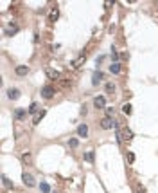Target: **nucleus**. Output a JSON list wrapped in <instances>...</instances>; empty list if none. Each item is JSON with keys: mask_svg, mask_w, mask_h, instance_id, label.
Here are the masks:
<instances>
[{"mask_svg": "<svg viewBox=\"0 0 158 193\" xmlns=\"http://www.w3.org/2000/svg\"><path fill=\"white\" fill-rule=\"evenodd\" d=\"M52 96H54V89H52V87H49V85H47V87H43V89H41V98L51 99Z\"/></svg>", "mask_w": 158, "mask_h": 193, "instance_id": "nucleus-1", "label": "nucleus"}, {"mask_svg": "<svg viewBox=\"0 0 158 193\" xmlns=\"http://www.w3.org/2000/svg\"><path fill=\"white\" fill-rule=\"evenodd\" d=\"M22 181H24V184H25V186H29V188L36 184V179H34L31 173H24V177H22Z\"/></svg>", "mask_w": 158, "mask_h": 193, "instance_id": "nucleus-2", "label": "nucleus"}, {"mask_svg": "<svg viewBox=\"0 0 158 193\" xmlns=\"http://www.w3.org/2000/svg\"><path fill=\"white\" fill-rule=\"evenodd\" d=\"M94 106H95V109H104V106H106V99H104V96H95V99H94Z\"/></svg>", "mask_w": 158, "mask_h": 193, "instance_id": "nucleus-3", "label": "nucleus"}, {"mask_svg": "<svg viewBox=\"0 0 158 193\" xmlns=\"http://www.w3.org/2000/svg\"><path fill=\"white\" fill-rule=\"evenodd\" d=\"M113 123H115L113 119L106 116V117H102V121H101V126H102L104 130H106V128H111V126H113Z\"/></svg>", "mask_w": 158, "mask_h": 193, "instance_id": "nucleus-4", "label": "nucleus"}, {"mask_svg": "<svg viewBox=\"0 0 158 193\" xmlns=\"http://www.w3.org/2000/svg\"><path fill=\"white\" fill-rule=\"evenodd\" d=\"M14 72H16L18 76H25V74H29V67H27V65H18V67L14 69Z\"/></svg>", "mask_w": 158, "mask_h": 193, "instance_id": "nucleus-5", "label": "nucleus"}, {"mask_svg": "<svg viewBox=\"0 0 158 193\" xmlns=\"http://www.w3.org/2000/svg\"><path fill=\"white\" fill-rule=\"evenodd\" d=\"M83 61H84V56L81 54V56H77L74 61H72V69H79L81 65H83Z\"/></svg>", "mask_w": 158, "mask_h": 193, "instance_id": "nucleus-6", "label": "nucleus"}, {"mask_svg": "<svg viewBox=\"0 0 158 193\" xmlns=\"http://www.w3.org/2000/svg\"><path fill=\"white\" fill-rule=\"evenodd\" d=\"M77 134H79L81 137H88V126H86V125H79Z\"/></svg>", "mask_w": 158, "mask_h": 193, "instance_id": "nucleus-7", "label": "nucleus"}, {"mask_svg": "<svg viewBox=\"0 0 158 193\" xmlns=\"http://www.w3.org/2000/svg\"><path fill=\"white\" fill-rule=\"evenodd\" d=\"M7 96H9L11 99H18V98H20V90H18V89H9V90H7Z\"/></svg>", "mask_w": 158, "mask_h": 193, "instance_id": "nucleus-8", "label": "nucleus"}, {"mask_svg": "<svg viewBox=\"0 0 158 193\" xmlns=\"http://www.w3.org/2000/svg\"><path fill=\"white\" fill-rule=\"evenodd\" d=\"M58 15H59V11H58L56 7H52L51 13H49V20H51V22H56V20H58Z\"/></svg>", "mask_w": 158, "mask_h": 193, "instance_id": "nucleus-9", "label": "nucleus"}, {"mask_svg": "<svg viewBox=\"0 0 158 193\" xmlns=\"http://www.w3.org/2000/svg\"><path fill=\"white\" fill-rule=\"evenodd\" d=\"M120 132H122V139H126V141L133 139V132L129 130V128H124V130H120Z\"/></svg>", "mask_w": 158, "mask_h": 193, "instance_id": "nucleus-10", "label": "nucleus"}, {"mask_svg": "<svg viewBox=\"0 0 158 193\" xmlns=\"http://www.w3.org/2000/svg\"><path fill=\"white\" fill-rule=\"evenodd\" d=\"M101 81H102V72H94V76H92V83L97 85V83H101Z\"/></svg>", "mask_w": 158, "mask_h": 193, "instance_id": "nucleus-11", "label": "nucleus"}, {"mask_svg": "<svg viewBox=\"0 0 158 193\" xmlns=\"http://www.w3.org/2000/svg\"><path fill=\"white\" fill-rule=\"evenodd\" d=\"M47 76H49L51 79H58V78H59V72L54 71V69H47Z\"/></svg>", "mask_w": 158, "mask_h": 193, "instance_id": "nucleus-12", "label": "nucleus"}, {"mask_svg": "<svg viewBox=\"0 0 158 193\" xmlns=\"http://www.w3.org/2000/svg\"><path fill=\"white\" fill-rule=\"evenodd\" d=\"M110 71L113 72V74H119V72H120V63H115V61H113V63L110 65Z\"/></svg>", "mask_w": 158, "mask_h": 193, "instance_id": "nucleus-13", "label": "nucleus"}, {"mask_svg": "<svg viewBox=\"0 0 158 193\" xmlns=\"http://www.w3.org/2000/svg\"><path fill=\"white\" fill-rule=\"evenodd\" d=\"M43 116H45V110H41V112H36V114H34V119H32V123H34V125H38V123H40V119H41Z\"/></svg>", "mask_w": 158, "mask_h": 193, "instance_id": "nucleus-14", "label": "nucleus"}, {"mask_svg": "<svg viewBox=\"0 0 158 193\" xmlns=\"http://www.w3.org/2000/svg\"><path fill=\"white\" fill-rule=\"evenodd\" d=\"M84 161L92 164V162H94V152H86V154H84Z\"/></svg>", "mask_w": 158, "mask_h": 193, "instance_id": "nucleus-15", "label": "nucleus"}, {"mask_svg": "<svg viewBox=\"0 0 158 193\" xmlns=\"http://www.w3.org/2000/svg\"><path fill=\"white\" fill-rule=\"evenodd\" d=\"M40 189H41L43 193H51V186H49L47 182H41V184H40Z\"/></svg>", "mask_w": 158, "mask_h": 193, "instance_id": "nucleus-16", "label": "nucleus"}, {"mask_svg": "<svg viewBox=\"0 0 158 193\" xmlns=\"http://www.w3.org/2000/svg\"><path fill=\"white\" fill-rule=\"evenodd\" d=\"M2 184H4L6 188H11V189H13V182H11V181H9L6 175H2Z\"/></svg>", "mask_w": 158, "mask_h": 193, "instance_id": "nucleus-17", "label": "nucleus"}, {"mask_svg": "<svg viewBox=\"0 0 158 193\" xmlns=\"http://www.w3.org/2000/svg\"><path fill=\"white\" fill-rule=\"evenodd\" d=\"M14 114H16V117H18V119H24V117L27 116V112H25V110H22V109H18Z\"/></svg>", "mask_w": 158, "mask_h": 193, "instance_id": "nucleus-18", "label": "nucleus"}, {"mask_svg": "<svg viewBox=\"0 0 158 193\" xmlns=\"http://www.w3.org/2000/svg\"><path fill=\"white\" fill-rule=\"evenodd\" d=\"M113 90H115V85L113 83H106V92L108 94H113Z\"/></svg>", "mask_w": 158, "mask_h": 193, "instance_id": "nucleus-19", "label": "nucleus"}, {"mask_svg": "<svg viewBox=\"0 0 158 193\" xmlns=\"http://www.w3.org/2000/svg\"><path fill=\"white\" fill-rule=\"evenodd\" d=\"M16 31H18L16 25H9V27H7V34H9V36H11V34H16Z\"/></svg>", "mask_w": 158, "mask_h": 193, "instance_id": "nucleus-20", "label": "nucleus"}, {"mask_svg": "<svg viewBox=\"0 0 158 193\" xmlns=\"http://www.w3.org/2000/svg\"><path fill=\"white\" fill-rule=\"evenodd\" d=\"M126 159H128V162H129V164H131V162H135V154H133V152H128Z\"/></svg>", "mask_w": 158, "mask_h": 193, "instance_id": "nucleus-21", "label": "nucleus"}, {"mask_svg": "<svg viewBox=\"0 0 158 193\" xmlns=\"http://www.w3.org/2000/svg\"><path fill=\"white\" fill-rule=\"evenodd\" d=\"M115 114V110H113V106H108V109H106V116L108 117H111V116H113Z\"/></svg>", "mask_w": 158, "mask_h": 193, "instance_id": "nucleus-22", "label": "nucleus"}, {"mask_svg": "<svg viewBox=\"0 0 158 193\" xmlns=\"http://www.w3.org/2000/svg\"><path fill=\"white\" fill-rule=\"evenodd\" d=\"M77 144H79V141H77V139H70V141H69V146H70V148H76Z\"/></svg>", "mask_w": 158, "mask_h": 193, "instance_id": "nucleus-23", "label": "nucleus"}, {"mask_svg": "<svg viewBox=\"0 0 158 193\" xmlns=\"http://www.w3.org/2000/svg\"><path fill=\"white\" fill-rule=\"evenodd\" d=\"M122 112L124 114H131V105H124L122 106Z\"/></svg>", "mask_w": 158, "mask_h": 193, "instance_id": "nucleus-24", "label": "nucleus"}, {"mask_svg": "<svg viewBox=\"0 0 158 193\" xmlns=\"http://www.w3.org/2000/svg\"><path fill=\"white\" fill-rule=\"evenodd\" d=\"M22 159H24L25 162H29V161H31V152H25L24 155H22Z\"/></svg>", "mask_w": 158, "mask_h": 193, "instance_id": "nucleus-25", "label": "nucleus"}, {"mask_svg": "<svg viewBox=\"0 0 158 193\" xmlns=\"http://www.w3.org/2000/svg\"><path fill=\"white\" fill-rule=\"evenodd\" d=\"M137 193H146V188L142 184H137Z\"/></svg>", "mask_w": 158, "mask_h": 193, "instance_id": "nucleus-26", "label": "nucleus"}, {"mask_svg": "<svg viewBox=\"0 0 158 193\" xmlns=\"http://www.w3.org/2000/svg\"><path fill=\"white\" fill-rule=\"evenodd\" d=\"M36 110H38V105L32 103V105H31V109H29V112H36Z\"/></svg>", "mask_w": 158, "mask_h": 193, "instance_id": "nucleus-27", "label": "nucleus"}]
</instances>
